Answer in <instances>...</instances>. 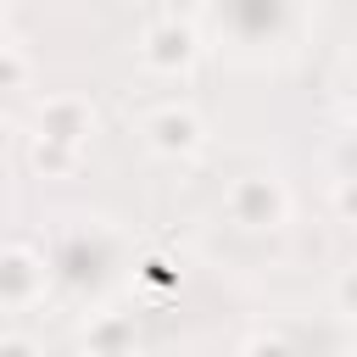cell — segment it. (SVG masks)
<instances>
[{
	"mask_svg": "<svg viewBox=\"0 0 357 357\" xmlns=\"http://www.w3.org/2000/svg\"><path fill=\"white\" fill-rule=\"evenodd\" d=\"M229 206H234V218H240L245 229H262V223H273V218L284 212V195H279V184H268V178H245V184L229 195Z\"/></svg>",
	"mask_w": 357,
	"mask_h": 357,
	"instance_id": "obj_1",
	"label": "cell"
},
{
	"mask_svg": "<svg viewBox=\"0 0 357 357\" xmlns=\"http://www.w3.org/2000/svg\"><path fill=\"white\" fill-rule=\"evenodd\" d=\"M151 145L156 151H190L195 145V117L190 112H156L151 117Z\"/></svg>",
	"mask_w": 357,
	"mask_h": 357,
	"instance_id": "obj_2",
	"label": "cell"
},
{
	"mask_svg": "<svg viewBox=\"0 0 357 357\" xmlns=\"http://www.w3.org/2000/svg\"><path fill=\"white\" fill-rule=\"evenodd\" d=\"M335 201H340V206H346V212H351V218H357V184H351V178H346V184H340V190H335Z\"/></svg>",
	"mask_w": 357,
	"mask_h": 357,
	"instance_id": "obj_3",
	"label": "cell"
},
{
	"mask_svg": "<svg viewBox=\"0 0 357 357\" xmlns=\"http://www.w3.org/2000/svg\"><path fill=\"white\" fill-rule=\"evenodd\" d=\"M340 301H346V307H351V312H357V268H351V273H346V279H340Z\"/></svg>",
	"mask_w": 357,
	"mask_h": 357,
	"instance_id": "obj_4",
	"label": "cell"
},
{
	"mask_svg": "<svg viewBox=\"0 0 357 357\" xmlns=\"http://www.w3.org/2000/svg\"><path fill=\"white\" fill-rule=\"evenodd\" d=\"M0 357H33L28 340H0Z\"/></svg>",
	"mask_w": 357,
	"mask_h": 357,
	"instance_id": "obj_5",
	"label": "cell"
},
{
	"mask_svg": "<svg viewBox=\"0 0 357 357\" xmlns=\"http://www.w3.org/2000/svg\"><path fill=\"white\" fill-rule=\"evenodd\" d=\"M0 145H6V117H0Z\"/></svg>",
	"mask_w": 357,
	"mask_h": 357,
	"instance_id": "obj_6",
	"label": "cell"
}]
</instances>
